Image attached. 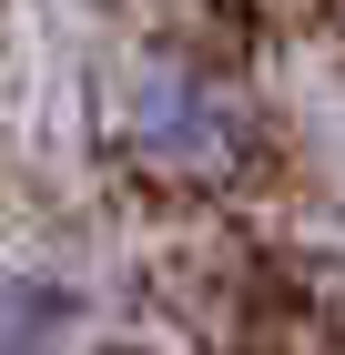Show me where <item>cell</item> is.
I'll return each instance as SVG.
<instances>
[{"instance_id": "6da1fadb", "label": "cell", "mask_w": 345, "mask_h": 355, "mask_svg": "<svg viewBox=\"0 0 345 355\" xmlns=\"http://www.w3.org/2000/svg\"><path fill=\"white\" fill-rule=\"evenodd\" d=\"M133 142H142V163H162V173H213V163H234L244 112H234V92L213 82L203 61H142Z\"/></svg>"}, {"instance_id": "7a4b0ae2", "label": "cell", "mask_w": 345, "mask_h": 355, "mask_svg": "<svg viewBox=\"0 0 345 355\" xmlns=\"http://www.w3.org/2000/svg\"><path fill=\"white\" fill-rule=\"evenodd\" d=\"M81 325V295L61 274H0V355H61Z\"/></svg>"}]
</instances>
